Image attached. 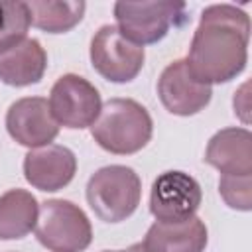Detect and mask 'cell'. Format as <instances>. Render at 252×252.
Returning <instances> with one entry per match:
<instances>
[{"label":"cell","instance_id":"7c38bea8","mask_svg":"<svg viewBox=\"0 0 252 252\" xmlns=\"http://www.w3.org/2000/svg\"><path fill=\"white\" fill-rule=\"evenodd\" d=\"M205 161L222 175H252V134L246 128H222L207 144Z\"/></svg>","mask_w":252,"mask_h":252},{"label":"cell","instance_id":"ac0fdd59","mask_svg":"<svg viewBox=\"0 0 252 252\" xmlns=\"http://www.w3.org/2000/svg\"><path fill=\"white\" fill-rule=\"evenodd\" d=\"M219 193L224 203L238 211L252 209V175H222Z\"/></svg>","mask_w":252,"mask_h":252},{"label":"cell","instance_id":"277c9868","mask_svg":"<svg viewBox=\"0 0 252 252\" xmlns=\"http://www.w3.org/2000/svg\"><path fill=\"white\" fill-rule=\"evenodd\" d=\"M35 236L51 252H83L93 240V226L85 211L65 199H49L39 207Z\"/></svg>","mask_w":252,"mask_h":252},{"label":"cell","instance_id":"9a60e30c","mask_svg":"<svg viewBox=\"0 0 252 252\" xmlns=\"http://www.w3.org/2000/svg\"><path fill=\"white\" fill-rule=\"evenodd\" d=\"M39 215L37 199L26 189H10L0 195V238H24L35 228Z\"/></svg>","mask_w":252,"mask_h":252},{"label":"cell","instance_id":"ffe728a7","mask_svg":"<svg viewBox=\"0 0 252 252\" xmlns=\"http://www.w3.org/2000/svg\"><path fill=\"white\" fill-rule=\"evenodd\" d=\"M106 252H110V250H106Z\"/></svg>","mask_w":252,"mask_h":252},{"label":"cell","instance_id":"e0dca14e","mask_svg":"<svg viewBox=\"0 0 252 252\" xmlns=\"http://www.w3.org/2000/svg\"><path fill=\"white\" fill-rule=\"evenodd\" d=\"M32 26L28 2L0 0V53L26 39Z\"/></svg>","mask_w":252,"mask_h":252},{"label":"cell","instance_id":"8992f818","mask_svg":"<svg viewBox=\"0 0 252 252\" xmlns=\"http://www.w3.org/2000/svg\"><path fill=\"white\" fill-rule=\"evenodd\" d=\"M91 63L110 83H130L144 67V47L126 39L116 26H102L91 39Z\"/></svg>","mask_w":252,"mask_h":252},{"label":"cell","instance_id":"d6986e66","mask_svg":"<svg viewBox=\"0 0 252 252\" xmlns=\"http://www.w3.org/2000/svg\"><path fill=\"white\" fill-rule=\"evenodd\" d=\"M120 252H148V250H146V246H144L142 242H136V244H132L130 248H126V250H120Z\"/></svg>","mask_w":252,"mask_h":252},{"label":"cell","instance_id":"30bf717a","mask_svg":"<svg viewBox=\"0 0 252 252\" xmlns=\"http://www.w3.org/2000/svg\"><path fill=\"white\" fill-rule=\"evenodd\" d=\"M158 94L171 114L193 116L211 102L213 89L199 83L189 73L185 59H175L161 71L158 79Z\"/></svg>","mask_w":252,"mask_h":252},{"label":"cell","instance_id":"5bb4252c","mask_svg":"<svg viewBox=\"0 0 252 252\" xmlns=\"http://www.w3.org/2000/svg\"><path fill=\"white\" fill-rule=\"evenodd\" d=\"M47 69V53L33 37H26L18 45L0 53V81L10 87H28L43 79Z\"/></svg>","mask_w":252,"mask_h":252},{"label":"cell","instance_id":"3957f363","mask_svg":"<svg viewBox=\"0 0 252 252\" xmlns=\"http://www.w3.org/2000/svg\"><path fill=\"white\" fill-rule=\"evenodd\" d=\"M142 181L132 167L104 165L87 183V201L104 222L126 220L140 205Z\"/></svg>","mask_w":252,"mask_h":252},{"label":"cell","instance_id":"6da1fadb","mask_svg":"<svg viewBox=\"0 0 252 252\" xmlns=\"http://www.w3.org/2000/svg\"><path fill=\"white\" fill-rule=\"evenodd\" d=\"M250 18L232 4H213L201 14L185 59L189 73L205 85L236 79L248 61Z\"/></svg>","mask_w":252,"mask_h":252},{"label":"cell","instance_id":"7a4b0ae2","mask_svg":"<svg viewBox=\"0 0 252 252\" xmlns=\"http://www.w3.org/2000/svg\"><path fill=\"white\" fill-rule=\"evenodd\" d=\"M94 142L116 156L136 154L148 146L154 122L146 106L134 98H110L102 104L98 118L91 126Z\"/></svg>","mask_w":252,"mask_h":252},{"label":"cell","instance_id":"2e32d148","mask_svg":"<svg viewBox=\"0 0 252 252\" xmlns=\"http://www.w3.org/2000/svg\"><path fill=\"white\" fill-rule=\"evenodd\" d=\"M32 24L47 33H65L85 16L87 4L73 0H33L28 2Z\"/></svg>","mask_w":252,"mask_h":252},{"label":"cell","instance_id":"9c48e42d","mask_svg":"<svg viewBox=\"0 0 252 252\" xmlns=\"http://www.w3.org/2000/svg\"><path fill=\"white\" fill-rule=\"evenodd\" d=\"M6 130L18 144L35 150L49 146L57 138L59 124L45 98L24 96L10 104L6 112Z\"/></svg>","mask_w":252,"mask_h":252},{"label":"cell","instance_id":"5b68a950","mask_svg":"<svg viewBox=\"0 0 252 252\" xmlns=\"http://www.w3.org/2000/svg\"><path fill=\"white\" fill-rule=\"evenodd\" d=\"M183 2H116L114 18L118 32L136 45L158 43L171 26L187 20Z\"/></svg>","mask_w":252,"mask_h":252},{"label":"cell","instance_id":"52a82bcc","mask_svg":"<svg viewBox=\"0 0 252 252\" xmlns=\"http://www.w3.org/2000/svg\"><path fill=\"white\" fill-rule=\"evenodd\" d=\"M100 94L96 87L81 75H61L49 93V110L59 126L83 130L93 126L100 114Z\"/></svg>","mask_w":252,"mask_h":252},{"label":"cell","instance_id":"4fadbf2b","mask_svg":"<svg viewBox=\"0 0 252 252\" xmlns=\"http://www.w3.org/2000/svg\"><path fill=\"white\" fill-rule=\"evenodd\" d=\"M209 234L199 217L181 222H154L144 238L148 252H205Z\"/></svg>","mask_w":252,"mask_h":252},{"label":"cell","instance_id":"8fae6325","mask_svg":"<svg viewBox=\"0 0 252 252\" xmlns=\"http://www.w3.org/2000/svg\"><path fill=\"white\" fill-rule=\"evenodd\" d=\"M77 171L75 154L59 144L30 150L24 158L26 181L39 191H59L67 187Z\"/></svg>","mask_w":252,"mask_h":252},{"label":"cell","instance_id":"ba28073f","mask_svg":"<svg viewBox=\"0 0 252 252\" xmlns=\"http://www.w3.org/2000/svg\"><path fill=\"white\" fill-rule=\"evenodd\" d=\"M203 199L201 185L185 171H163L152 183L150 211L158 222H181L195 217Z\"/></svg>","mask_w":252,"mask_h":252}]
</instances>
